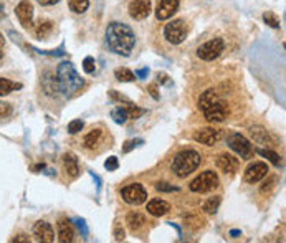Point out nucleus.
<instances>
[{"instance_id":"17","label":"nucleus","mask_w":286,"mask_h":243,"mask_svg":"<svg viewBox=\"0 0 286 243\" xmlns=\"http://www.w3.org/2000/svg\"><path fill=\"white\" fill-rule=\"evenodd\" d=\"M103 139H105V131L101 128H93L91 131H88L83 137V146L85 149L88 151H94L96 147L101 144Z\"/></svg>"},{"instance_id":"48","label":"nucleus","mask_w":286,"mask_h":243,"mask_svg":"<svg viewBox=\"0 0 286 243\" xmlns=\"http://www.w3.org/2000/svg\"><path fill=\"white\" fill-rule=\"evenodd\" d=\"M3 45H5V38H3V35L0 33V48H2Z\"/></svg>"},{"instance_id":"4","label":"nucleus","mask_w":286,"mask_h":243,"mask_svg":"<svg viewBox=\"0 0 286 243\" xmlns=\"http://www.w3.org/2000/svg\"><path fill=\"white\" fill-rule=\"evenodd\" d=\"M219 184H220V179L215 171H203L200 176H197L196 179L190 182L189 189L194 194H207L219 187Z\"/></svg>"},{"instance_id":"50","label":"nucleus","mask_w":286,"mask_h":243,"mask_svg":"<svg viewBox=\"0 0 286 243\" xmlns=\"http://www.w3.org/2000/svg\"><path fill=\"white\" fill-rule=\"evenodd\" d=\"M3 60V51H2V48H0V62Z\"/></svg>"},{"instance_id":"40","label":"nucleus","mask_w":286,"mask_h":243,"mask_svg":"<svg viewBox=\"0 0 286 243\" xmlns=\"http://www.w3.org/2000/svg\"><path fill=\"white\" fill-rule=\"evenodd\" d=\"M157 80H159V83H162V85H166V86H171L172 85V80L166 75V73H157Z\"/></svg>"},{"instance_id":"28","label":"nucleus","mask_w":286,"mask_h":243,"mask_svg":"<svg viewBox=\"0 0 286 243\" xmlns=\"http://www.w3.org/2000/svg\"><path fill=\"white\" fill-rule=\"evenodd\" d=\"M114 76L118 81H123V83H131V81L136 80V75L128 68H118L114 71Z\"/></svg>"},{"instance_id":"47","label":"nucleus","mask_w":286,"mask_h":243,"mask_svg":"<svg viewBox=\"0 0 286 243\" xmlns=\"http://www.w3.org/2000/svg\"><path fill=\"white\" fill-rule=\"evenodd\" d=\"M230 235H232V237H238V235H242V232H240V230H232Z\"/></svg>"},{"instance_id":"10","label":"nucleus","mask_w":286,"mask_h":243,"mask_svg":"<svg viewBox=\"0 0 286 243\" xmlns=\"http://www.w3.org/2000/svg\"><path fill=\"white\" fill-rule=\"evenodd\" d=\"M268 171H270V167H268L266 162H262V160L251 162L250 166L245 169L243 180L246 182V184H257V182L265 179Z\"/></svg>"},{"instance_id":"29","label":"nucleus","mask_w":286,"mask_h":243,"mask_svg":"<svg viewBox=\"0 0 286 243\" xmlns=\"http://www.w3.org/2000/svg\"><path fill=\"white\" fill-rule=\"evenodd\" d=\"M68 5L75 14H85L89 7V0H68Z\"/></svg>"},{"instance_id":"45","label":"nucleus","mask_w":286,"mask_h":243,"mask_svg":"<svg viewBox=\"0 0 286 243\" xmlns=\"http://www.w3.org/2000/svg\"><path fill=\"white\" fill-rule=\"evenodd\" d=\"M40 5H43V7H50V5H55V3H58L60 0H37Z\"/></svg>"},{"instance_id":"32","label":"nucleus","mask_w":286,"mask_h":243,"mask_svg":"<svg viewBox=\"0 0 286 243\" xmlns=\"http://www.w3.org/2000/svg\"><path fill=\"white\" fill-rule=\"evenodd\" d=\"M257 153H258V154H262L263 157H266L271 164H275V166H280V164H281L280 155L276 154V153H273V151H270V149H258Z\"/></svg>"},{"instance_id":"36","label":"nucleus","mask_w":286,"mask_h":243,"mask_svg":"<svg viewBox=\"0 0 286 243\" xmlns=\"http://www.w3.org/2000/svg\"><path fill=\"white\" fill-rule=\"evenodd\" d=\"M142 144V139H131V141H126L123 146V153H131L132 149H136L137 146Z\"/></svg>"},{"instance_id":"11","label":"nucleus","mask_w":286,"mask_h":243,"mask_svg":"<svg viewBox=\"0 0 286 243\" xmlns=\"http://www.w3.org/2000/svg\"><path fill=\"white\" fill-rule=\"evenodd\" d=\"M129 17L134 20H144L153 12V3L151 0H131L128 5Z\"/></svg>"},{"instance_id":"1","label":"nucleus","mask_w":286,"mask_h":243,"mask_svg":"<svg viewBox=\"0 0 286 243\" xmlns=\"http://www.w3.org/2000/svg\"><path fill=\"white\" fill-rule=\"evenodd\" d=\"M106 45L112 53L129 56L136 46L134 30L123 22H111L106 27Z\"/></svg>"},{"instance_id":"35","label":"nucleus","mask_w":286,"mask_h":243,"mask_svg":"<svg viewBox=\"0 0 286 243\" xmlns=\"http://www.w3.org/2000/svg\"><path fill=\"white\" fill-rule=\"evenodd\" d=\"M83 69H85V73H88V75L94 73V69H96V62H94L93 56H86V58L83 60Z\"/></svg>"},{"instance_id":"42","label":"nucleus","mask_w":286,"mask_h":243,"mask_svg":"<svg viewBox=\"0 0 286 243\" xmlns=\"http://www.w3.org/2000/svg\"><path fill=\"white\" fill-rule=\"evenodd\" d=\"M76 227L80 228V232L83 233V237H86V235H88V227H86L85 220H81V219H76Z\"/></svg>"},{"instance_id":"31","label":"nucleus","mask_w":286,"mask_h":243,"mask_svg":"<svg viewBox=\"0 0 286 243\" xmlns=\"http://www.w3.org/2000/svg\"><path fill=\"white\" fill-rule=\"evenodd\" d=\"M263 22H265L266 25H270L271 28H280L281 27V22H280L278 15H276L275 12H265V14H263Z\"/></svg>"},{"instance_id":"43","label":"nucleus","mask_w":286,"mask_h":243,"mask_svg":"<svg viewBox=\"0 0 286 243\" xmlns=\"http://www.w3.org/2000/svg\"><path fill=\"white\" fill-rule=\"evenodd\" d=\"M147 91H149V94L153 96L154 99H159V93H157V85L153 83V85H149L147 86Z\"/></svg>"},{"instance_id":"37","label":"nucleus","mask_w":286,"mask_h":243,"mask_svg":"<svg viewBox=\"0 0 286 243\" xmlns=\"http://www.w3.org/2000/svg\"><path fill=\"white\" fill-rule=\"evenodd\" d=\"M105 167H106V171H116V169L119 167L118 157H116V155H111V157H108L106 162H105Z\"/></svg>"},{"instance_id":"5","label":"nucleus","mask_w":286,"mask_h":243,"mask_svg":"<svg viewBox=\"0 0 286 243\" xmlns=\"http://www.w3.org/2000/svg\"><path fill=\"white\" fill-rule=\"evenodd\" d=\"M189 35V27L185 23V20L182 19H176L164 27V38L172 43V45H180L182 42L187 38Z\"/></svg>"},{"instance_id":"15","label":"nucleus","mask_w":286,"mask_h":243,"mask_svg":"<svg viewBox=\"0 0 286 243\" xmlns=\"http://www.w3.org/2000/svg\"><path fill=\"white\" fill-rule=\"evenodd\" d=\"M215 166L220 169L223 174H235L238 171V166H240V162H238V159L235 157V155L232 154H219L215 159Z\"/></svg>"},{"instance_id":"27","label":"nucleus","mask_w":286,"mask_h":243,"mask_svg":"<svg viewBox=\"0 0 286 243\" xmlns=\"http://www.w3.org/2000/svg\"><path fill=\"white\" fill-rule=\"evenodd\" d=\"M111 118L114 123H118V124H124L126 121H128V111H126V108L124 106H116V108H112L111 110Z\"/></svg>"},{"instance_id":"41","label":"nucleus","mask_w":286,"mask_h":243,"mask_svg":"<svg viewBox=\"0 0 286 243\" xmlns=\"http://www.w3.org/2000/svg\"><path fill=\"white\" fill-rule=\"evenodd\" d=\"M114 240L121 242L124 240V230L119 227V225H114Z\"/></svg>"},{"instance_id":"7","label":"nucleus","mask_w":286,"mask_h":243,"mask_svg":"<svg viewBox=\"0 0 286 243\" xmlns=\"http://www.w3.org/2000/svg\"><path fill=\"white\" fill-rule=\"evenodd\" d=\"M228 142V147L235 153L237 155H240L242 159L248 160L251 159V155H253V146H251V142L246 139L245 136H242V134L238 133H232L230 136L227 139Z\"/></svg>"},{"instance_id":"34","label":"nucleus","mask_w":286,"mask_h":243,"mask_svg":"<svg viewBox=\"0 0 286 243\" xmlns=\"http://www.w3.org/2000/svg\"><path fill=\"white\" fill-rule=\"evenodd\" d=\"M155 190H157V192H177L179 187L169 184V182H157V184H155Z\"/></svg>"},{"instance_id":"16","label":"nucleus","mask_w":286,"mask_h":243,"mask_svg":"<svg viewBox=\"0 0 286 243\" xmlns=\"http://www.w3.org/2000/svg\"><path fill=\"white\" fill-rule=\"evenodd\" d=\"M33 233H35V237L43 243L55 242L53 227H51L48 222H45V220H38V222L33 225Z\"/></svg>"},{"instance_id":"6","label":"nucleus","mask_w":286,"mask_h":243,"mask_svg":"<svg viewBox=\"0 0 286 243\" xmlns=\"http://www.w3.org/2000/svg\"><path fill=\"white\" fill-rule=\"evenodd\" d=\"M225 50V42L222 38H212V40L202 43L197 48V56L203 62H214L222 55V51Z\"/></svg>"},{"instance_id":"25","label":"nucleus","mask_w":286,"mask_h":243,"mask_svg":"<svg viewBox=\"0 0 286 243\" xmlns=\"http://www.w3.org/2000/svg\"><path fill=\"white\" fill-rule=\"evenodd\" d=\"M15 89H22V83H15V81H10L7 78H0V96H7Z\"/></svg>"},{"instance_id":"24","label":"nucleus","mask_w":286,"mask_h":243,"mask_svg":"<svg viewBox=\"0 0 286 243\" xmlns=\"http://www.w3.org/2000/svg\"><path fill=\"white\" fill-rule=\"evenodd\" d=\"M43 88H45L46 94H56L60 91V85L56 76H53L51 73H46V78H43Z\"/></svg>"},{"instance_id":"14","label":"nucleus","mask_w":286,"mask_h":243,"mask_svg":"<svg viewBox=\"0 0 286 243\" xmlns=\"http://www.w3.org/2000/svg\"><path fill=\"white\" fill-rule=\"evenodd\" d=\"M222 139V131L214 128H203L194 133V141L198 144H205V146H215L217 142Z\"/></svg>"},{"instance_id":"12","label":"nucleus","mask_w":286,"mask_h":243,"mask_svg":"<svg viewBox=\"0 0 286 243\" xmlns=\"http://www.w3.org/2000/svg\"><path fill=\"white\" fill-rule=\"evenodd\" d=\"M15 15L25 30L33 28V5L28 0H22L19 5L15 7Z\"/></svg>"},{"instance_id":"44","label":"nucleus","mask_w":286,"mask_h":243,"mask_svg":"<svg viewBox=\"0 0 286 243\" xmlns=\"http://www.w3.org/2000/svg\"><path fill=\"white\" fill-rule=\"evenodd\" d=\"M134 75H136V78H147V75H149V69H147V68H141V69H137V71L134 73Z\"/></svg>"},{"instance_id":"33","label":"nucleus","mask_w":286,"mask_h":243,"mask_svg":"<svg viewBox=\"0 0 286 243\" xmlns=\"http://www.w3.org/2000/svg\"><path fill=\"white\" fill-rule=\"evenodd\" d=\"M83 128H85V123L81 119H73L70 124H68V133L70 134H78V133H81L83 131Z\"/></svg>"},{"instance_id":"13","label":"nucleus","mask_w":286,"mask_h":243,"mask_svg":"<svg viewBox=\"0 0 286 243\" xmlns=\"http://www.w3.org/2000/svg\"><path fill=\"white\" fill-rule=\"evenodd\" d=\"M180 0H157L155 3V19L169 20L179 10Z\"/></svg>"},{"instance_id":"26","label":"nucleus","mask_w":286,"mask_h":243,"mask_svg":"<svg viewBox=\"0 0 286 243\" xmlns=\"http://www.w3.org/2000/svg\"><path fill=\"white\" fill-rule=\"evenodd\" d=\"M220 202H222L220 195H214V197H210L209 200L203 203V212H205V214H210V215L217 214V210H219V207H220Z\"/></svg>"},{"instance_id":"22","label":"nucleus","mask_w":286,"mask_h":243,"mask_svg":"<svg viewBox=\"0 0 286 243\" xmlns=\"http://www.w3.org/2000/svg\"><path fill=\"white\" fill-rule=\"evenodd\" d=\"M250 134L257 144H268V142H270L268 131L265 128H262V126H253V128H250Z\"/></svg>"},{"instance_id":"2","label":"nucleus","mask_w":286,"mask_h":243,"mask_svg":"<svg viewBox=\"0 0 286 243\" xmlns=\"http://www.w3.org/2000/svg\"><path fill=\"white\" fill-rule=\"evenodd\" d=\"M56 80H58L60 91L65 96H73L85 86V80L78 75L71 62H62L56 69Z\"/></svg>"},{"instance_id":"18","label":"nucleus","mask_w":286,"mask_h":243,"mask_svg":"<svg viewBox=\"0 0 286 243\" xmlns=\"http://www.w3.org/2000/svg\"><path fill=\"white\" fill-rule=\"evenodd\" d=\"M56 230H58V242L68 243L75 240V228L68 219H60L56 223Z\"/></svg>"},{"instance_id":"39","label":"nucleus","mask_w":286,"mask_h":243,"mask_svg":"<svg viewBox=\"0 0 286 243\" xmlns=\"http://www.w3.org/2000/svg\"><path fill=\"white\" fill-rule=\"evenodd\" d=\"M110 96H111L112 99H114V101H123V103H126V104L131 103V99L126 98V96H123V94H119L116 89H111V91H110Z\"/></svg>"},{"instance_id":"8","label":"nucleus","mask_w":286,"mask_h":243,"mask_svg":"<svg viewBox=\"0 0 286 243\" xmlns=\"http://www.w3.org/2000/svg\"><path fill=\"white\" fill-rule=\"evenodd\" d=\"M121 197L129 205H141L147 200V190L142 184L134 182V184H129L121 189Z\"/></svg>"},{"instance_id":"21","label":"nucleus","mask_w":286,"mask_h":243,"mask_svg":"<svg viewBox=\"0 0 286 243\" xmlns=\"http://www.w3.org/2000/svg\"><path fill=\"white\" fill-rule=\"evenodd\" d=\"M126 223H128L131 232H139L147 222H146V217L139 214V212H131V214H128V217H126Z\"/></svg>"},{"instance_id":"49","label":"nucleus","mask_w":286,"mask_h":243,"mask_svg":"<svg viewBox=\"0 0 286 243\" xmlns=\"http://www.w3.org/2000/svg\"><path fill=\"white\" fill-rule=\"evenodd\" d=\"M3 15V3H0V17Z\"/></svg>"},{"instance_id":"23","label":"nucleus","mask_w":286,"mask_h":243,"mask_svg":"<svg viewBox=\"0 0 286 243\" xmlns=\"http://www.w3.org/2000/svg\"><path fill=\"white\" fill-rule=\"evenodd\" d=\"M51 32H53V23H51L50 20L40 22L35 28V35H37L38 40H46V37H48Z\"/></svg>"},{"instance_id":"46","label":"nucleus","mask_w":286,"mask_h":243,"mask_svg":"<svg viewBox=\"0 0 286 243\" xmlns=\"http://www.w3.org/2000/svg\"><path fill=\"white\" fill-rule=\"evenodd\" d=\"M12 242H23V243H28V242H30V238H28L27 235H17Z\"/></svg>"},{"instance_id":"30","label":"nucleus","mask_w":286,"mask_h":243,"mask_svg":"<svg viewBox=\"0 0 286 243\" xmlns=\"http://www.w3.org/2000/svg\"><path fill=\"white\" fill-rule=\"evenodd\" d=\"M124 108H126V111H128V118L129 119H139L141 116L146 112V110H142V108L136 106V104H132V103H128Z\"/></svg>"},{"instance_id":"9","label":"nucleus","mask_w":286,"mask_h":243,"mask_svg":"<svg viewBox=\"0 0 286 243\" xmlns=\"http://www.w3.org/2000/svg\"><path fill=\"white\" fill-rule=\"evenodd\" d=\"M202 112L209 123H222L228 114V106L222 98H219L214 103H210L207 108H203Z\"/></svg>"},{"instance_id":"3","label":"nucleus","mask_w":286,"mask_h":243,"mask_svg":"<svg viewBox=\"0 0 286 243\" xmlns=\"http://www.w3.org/2000/svg\"><path fill=\"white\" fill-rule=\"evenodd\" d=\"M202 162V155L194 149H184L176 155L172 160V172L176 174L180 179H185L187 176H190L194 171H197V167Z\"/></svg>"},{"instance_id":"20","label":"nucleus","mask_w":286,"mask_h":243,"mask_svg":"<svg viewBox=\"0 0 286 243\" xmlns=\"http://www.w3.org/2000/svg\"><path fill=\"white\" fill-rule=\"evenodd\" d=\"M146 210L153 217H164L171 212V203L162 200V199H153V200L147 202Z\"/></svg>"},{"instance_id":"19","label":"nucleus","mask_w":286,"mask_h":243,"mask_svg":"<svg viewBox=\"0 0 286 243\" xmlns=\"http://www.w3.org/2000/svg\"><path fill=\"white\" fill-rule=\"evenodd\" d=\"M63 169L65 172H66L68 177H71V179H76L78 176H80L81 169H80V162H78V157L73 153H66L63 154Z\"/></svg>"},{"instance_id":"38","label":"nucleus","mask_w":286,"mask_h":243,"mask_svg":"<svg viewBox=\"0 0 286 243\" xmlns=\"http://www.w3.org/2000/svg\"><path fill=\"white\" fill-rule=\"evenodd\" d=\"M12 114V106L8 103L0 101V118H7Z\"/></svg>"}]
</instances>
